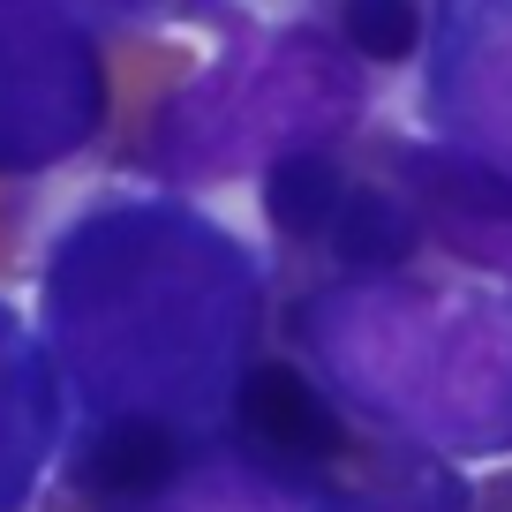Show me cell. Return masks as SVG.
Instances as JSON below:
<instances>
[{
    "label": "cell",
    "instance_id": "1",
    "mask_svg": "<svg viewBox=\"0 0 512 512\" xmlns=\"http://www.w3.org/2000/svg\"><path fill=\"white\" fill-rule=\"evenodd\" d=\"M354 113V76L317 38H272V46L226 53L181 106H166V166L211 181L241 159H287L309 151L332 121Z\"/></svg>",
    "mask_w": 512,
    "mask_h": 512
},
{
    "label": "cell",
    "instance_id": "2",
    "mask_svg": "<svg viewBox=\"0 0 512 512\" xmlns=\"http://www.w3.org/2000/svg\"><path fill=\"white\" fill-rule=\"evenodd\" d=\"M98 106V53L46 0H0V166H46L76 151Z\"/></svg>",
    "mask_w": 512,
    "mask_h": 512
},
{
    "label": "cell",
    "instance_id": "3",
    "mask_svg": "<svg viewBox=\"0 0 512 512\" xmlns=\"http://www.w3.org/2000/svg\"><path fill=\"white\" fill-rule=\"evenodd\" d=\"M400 181L415 204L422 234L437 249H452L475 272H505L512 279V174L482 151H400Z\"/></svg>",
    "mask_w": 512,
    "mask_h": 512
},
{
    "label": "cell",
    "instance_id": "4",
    "mask_svg": "<svg viewBox=\"0 0 512 512\" xmlns=\"http://www.w3.org/2000/svg\"><path fill=\"white\" fill-rule=\"evenodd\" d=\"M241 422H249V437H256V445H272L279 460H332V452H339L332 407H324L294 369H279V362L249 369V384H241Z\"/></svg>",
    "mask_w": 512,
    "mask_h": 512
},
{
    "label": "cell",
    "instance_id": "5",
    "mask_svg": "<svg viewBox=\"0 0 512 512\" xmlns=\"http://www.w3.org/2000/svg\"><path fill=\"white\" fill-rule=\"evenodd\" d=\"M452 106H460L467 151H482L512 174V23L467 38L460 68H452Z\"/></svg>",
    "mask_w": 512,
    "mask_h": 512
},
{
    "label": "cell",
    "instance_id": "6",
    "mask_svg": "<svg viewBox=\"0 0 512 512\" xmlns=\"http://www.w3.org/2000/svg\"><path fill=\"white\" fill-rule=\"evenodd\" d=\"M347 189L354 181L339 174L324 151H287V159L264 166V211H272L279 234L294 241H324L339 226V211H347Z\"/></svg>",
    "mask_w": 512,
    "mask_h": 512
},
{
    "label": "cell",
    "instance_id": "7",
    "mask_svg": "<svg viewBox=\"0 0 512 512\" xmlns=\"http://www.w3.org/2000/svg\"><path fill=\"white\" fill-rule=\"evenodd\" d=\"M332 241H339V256H347V264H362V272H392V264H407V256H415L422 219H415V204H407V196L354 181V189H347V211H339V226H332Z\"/></svg>",
    "mask_w": 512,
    "mask_h": 512
},
{
    "label": "cell",
    "instance_id": "8",
    "mask_svg": "<svg viewBox=\"0 0 512 512\" xmlns=\"http://www.w3.org/2000/svg\"><path fill=\"white\" fill-rule=\"evenodd\" d=\"M339 38L362 61H407L422 46V0H339Z\"/></svg>",
    "mask_w": 512,
    "mask_h": 512
}]
</instances>
